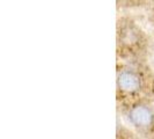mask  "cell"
<instances>
[{"label": "cell", "mask_w": 154, "mask_h": 139, "mask_svg": "<svg viewBox=\"0 0 154 139\" xmlns=\"http://www.w3.org/2000/svg\"><path fill=\"white\" fill-rule=\"evenodd\" d=\"M131 118L137 125L146 126L152 122V114L145 107H137L132 110Z\"/></svg>", "instance_id": "1"}, {"label": "cell", "mask_w": 154, "mask_h": 139, "mask_svg": "<svg viewBox=\"0 0 154 139\" xmlns=\"http://www.w3.org/2000/svg\"><path fill=\"white\" fill-rule=\"evenodd\" d=\"M118 84L121 86V88L126 91V92H133L137 91L139 88V80L132 73H122L118 78Z\"/></svg>", "instance_id": "2"}]
</instances>
